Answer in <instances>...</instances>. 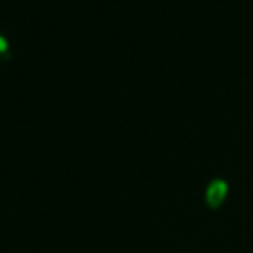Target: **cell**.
<instances>
[{"label":"cell","mask_w":253,"mask_h":253,"mask_svg":"<svg viewBox=\"0 0 253 253\" xmlns=\"http://www.w3.org/2000/svg\"><path fill=\"white\" fill-rule=\"evenodd\" d=\"M225 194H227V184H225L223 180H219V178L213 180V182L208 186V190H206L208 204H210V206H219V204L223 202Z\"/></svg>","instance_id":"obj_1"},{"label":"cell","mask_w":253,"mask_h":253,"mask_svg":"<svg viewBox=\"0 0 253 253\" xmlns=\"http://www.w3.org/2000/svg\"><path fill=\"white\" fill-rule=\"evenodd\" d=\"M6 47H8V43H6V40H4L2 36H0V51H4Z\"/></svg>","instance_id":"obj_2"}]
</instances>
